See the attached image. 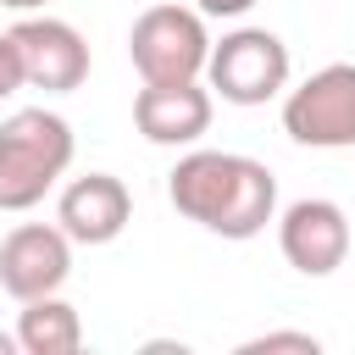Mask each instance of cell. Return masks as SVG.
Wrapping results in <instances>:
<instances>
[{
    "label": "cell",
    "instance_id": "cell-1",
    "mask_svg": "<svg viewBox=\"0 0 355 355\" xmlns=\"http://www.w3.org/2000/svg\"><path fill=\"white\" fill-rule=\"evenodd\" d=\"M166 194L189 222L222 239H255L277 211V178L261 161L227 155V150H189L172 166Z\"/></svg>",
    "mask_w": 355,
    "mask_h": 355
},
{
    "label": "cell",
    "instance_id": "cell-2",
    "mask_svg": "<svg viewBox=\"0 0 355 355\" xmlns=\"http://www.w3.org/2000/svg\"><path fill=\"white\" fill-rule=\"evenodd\" d=\"M67 166H72L67 116L33 105V111H17L11 122H0V211L39 205Z\"/></svg>",
    "mask_w": 355,
    "mask_h": 355
},
{
    "label": "cell",
    "instance_id": "cell-3",
    "mask_svg": "<svg viewBox=\"0 0 355 355\" xmlns=\"http://www.w3.org/2000/svg\"><path fill=\"white\" fill-rule=\"evenodd\" d=\"M128 55H133V72L144 83H189V78H200L205 61H211L205 11H189V6L139 11L133 33H128Z\"/></svg>",
    "mask_w": 355,
    "mask_h": 355
},
{
    "label": "cell",
    "instance_id": "cell-4",
    "mask_svg": "<svg viewBox=\"0 0 355 355\" xmlns=\"http://www.w3.org/2000/svg\"><path fill=\"white\" fill-rule=\"evenodd\" d=\"M205 78L227 105H266L288 89V44L266 28H233L222 44H211Z\"/></svg>",
    "mask_w": 355,
    "mask_h": 355
},
{
    "label": "cell",
    "instance_id": "cell-5",
    "mask_svg": "<svg viewBox=\"0 0 355 355\" xmlns=\"http://www.w3.org/2000/svg\"><path fill=\"white\" fill-rule=\"evenodd\" d=\"M283 133L311 150H349L355 144V67L333 61L311 72L283 100Z\"/></svg>",
    "mask_w": 355,
    "mask_h": 355
},
{
    "label": "cell",
    "instance_id": "cell-6",
    "mask_svg": "<svg viewBox=\"0 0 355 355\" xmlns=\"http://www.w3.org/2000/svg\"><path fill=\"white\" fill-rule=\"evenodd\" d=\"M72 272V239L67 227L55 222H22L6 233L0 244V288L11 300H39V294H55Z\"/></svg>",
    "mask_w": 355,
    "mask_h": 355
},
{
    "label": "cell",
    "instance_id": "cell-7",
    "mask_svg": "<svg viewBox=\"0 0 355 355\" xmlns=\"http://www.w3.org/2000/svg\"><path fill=\"white\" fill-rule=\"evenodd\" d=\"M17 50H22V72L33 89L44 94H72L83 78H89V44L72 22L61 17H22L11 28Z\"/></svg>",
    "mask_w": 355,
    "mask_h": 355
},
{
    "label": "cell",
    "instance_id": "cell-8",
    "mask_svg": "<svg viewBox=\"0 0 355 355\" xmlns=\"http://www.w3.org/2000/svg\"><path fill=\"white\" fill-rule=\"evenodd\" d=\"M277 244H283V261L294 272L327 277L349 255V216L333 200H294L277 222Z\"/></svg>",
    "mask_w": 355,
    "mask_h": 355
},
{
    "label": "cell",
    "instance_id": "cell-9",
    "mask_svg": "<svg viewBox=\"0 0 355 355\" xmlns=\"http://www.w3.org/2000/svg\"><path fill=\"white\" fill-rule=\"evenodd\" d=\"M133 216V194L122 178L111 172H89V178H72L61 189V205H55V222L67 227L72 244H111Z\"/></svg>",
    "mask_w": 355,
    "mask_h": 355
},
{
    "label": "cell",
    "instance_id": "cell-10",
    "mask_svg": "<svg viewBox=\"0 0 355 355\" xmlns=\"http://www.w3.org/2000/svg\"><path fill=\"white\" fill-rule=\"evenodd\" d=\"M133 122L150 144H194L211 128V89L189 83H144L133 94Z\"/></svg>",
    "mask_w": 355,
    "mask_h": 355
},
{
    "label": "cell",
    "instance_id": "cell-11",
    "mask_svg": "<svg viewBox=\"0 0 355 355\" xmlns=\"http://www.w3.org/2000/svg\"><path fill=\"white\" fill-rule=\"evenodd\" d=\"M17 344H22V355H72L83 344V322H78V311L67 300L39 294V300H22Z\"/></svg>",
    "mask_w": 355,
    "mask_h": 355
},
{
    "label": "cell",
    "instance_id": "cell-12",
    "mask_svg": "<svg viewBox=\"0 0 355 355\" xmlns=\"http://www.w3.org/2000/svg\"><path fill=\"white\" fill-rule=\"evenodd\" d=\"M266 349H300V355H316L322 344H316L311 333H261V338L239 344V355H266Z\"/></svg>",
    "mask_w": 355,
    "mask_h": 355
},
{
    "label": "cell",
    "instance_id": "cell-13",
    "mask_svg": "<svg viewBox=\"0 0 355 355\" xmlns=\"http://www.w3.org/2000/svg\"><path fill=\"white\" fill-rule=\"evenodd\" d=\"M28 83V72H22V50H17V39L11 33H0V100L6 94H17Z\"/></svg>",
    "mask_w": 355,
    "mask_h": 355
},
{
    "label": "cell",
    "instance_id": "cell-14",
    "mask_svg": "<svg viewBox=\"0 0 355 355\" xmlns=\"http://www.w3.org/2000/svg\"><path fill=\"white\" fill-rule=\"evenodd\" d=\"M194 6H200L205 17H244L255 0H194Z\"/></svg>",
    "mask_w": 355,
    "mask_h": 355
},
{
    "label": "cell",
    "instance_id": "cell-15",
    "mask_svg": "<svg viewBox=\"0 0 355 355\" xmlns=\"http://www.w3.org/2000/svg\"><path fill=\"white\" fill-rule=\"evenodd\" d=\"M11 349H22V344H17V333H0V355H11Z\"/></svg>",
    "mask_w": 355,
    "mask_h": 355
},
{
    "label": "cell",
    "instance_id": "cell-16",
    "mask_svg": "<svg viewBox=\"0 0 355 355\" xmlns=\"http://www.w3.org/2000/svg\"><path fill=\"white\" fill-rule=\"evenodd\" d=\"M0 6H11V11H33V6H44V0H0Z\"/></svg>",
    "mask_w": 355,
    "mask_h": 355
}]
</instances>
